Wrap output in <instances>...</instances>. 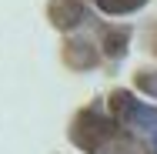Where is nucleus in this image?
I'll use <instances>...</instances> for the list:
<instances>
[{"mask_svg":"<svg viewBox=\"0 0 157 154\" xmlns=\"http://www.w3.org/2000/svg\"><path fill=\"white\" fill-rule=\"evenodd\" d=\"M154 151H157V131H154Z\"/></svg>","mask_w":157,"mask_h":154,"instance_id":"nucleus-5","label":"nucleus"},{"mask_svg":"<svg viewBox=\"0 0 157 154\" xmlns=\"http://www.w3.org/2000/svg\"><path fill=\"white\" fill-rule=\"evenodd\" d=\"M114 107L121 111V121H127L130 127L157 131V107H147L144 101H137L130 94H114Z\"/></svg>","mask_w":157,"mask_h":154,"instance_id":"nucleus-1","label":"nucleus"},{"mask_svg":"<svg viewBox=\"0 0 157 154\" xmlns=\"http://www.w3.org/2000/svg\"><path fill=\"white\" fill-rule=\"evenodd\" d=\"M47 17L54 20V27L60 30H70L84 20V3L80 0H50L47 3Z\"/></svg>","mask_w":157,"mask_h":154,"instance_id":"nucleus-2","label":"nucleus"},{"mask_svg":"<svg viewBox=\"0 0 157 154\" xmlns=\"http://www.w3.org/2000/svg\"><path fill=\"white\" fill-rule=\"evenodd\" d=\"M127 40V34H114L110 37V47H107V54H121V44Z\"/></svg>","mask_w":157,"mask_h":154,"instance_id":"nucleus-4","label":"nucleus"},{"mask_svg":"<svg viewBox=\"0 0 157 154\" xmlns=\"http://www.w3.org/2000/svg\"><path fill=\"white\" fill-rule=\"evenodd\" d=\"M100 3V10H107V14H130V10H137L144 0H97Z\"/></svg>","mask_w":157,"mask_h":154,"instance_id":"nucleus-3","label":"nucleus"}]
</instances>
